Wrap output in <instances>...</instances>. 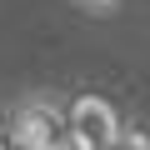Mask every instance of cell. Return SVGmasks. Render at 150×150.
Masks as SVG:
<instances>
[{
	"label": "cell",
	"mask_w": 150,
	"mask_h": 150,
	"mask_svg": "<svg viewBox=\"0 0 150 150\" xmlns=\"http://www.w3.org/2000/svg\"><path fill=\"white\" fill-rule=\"evenodd\" d=\"M75 5H80L85 15H115V10L125 5V0H75Z\"/></svg>",
	"instance_id": "cell-1"
}]
</instances>
